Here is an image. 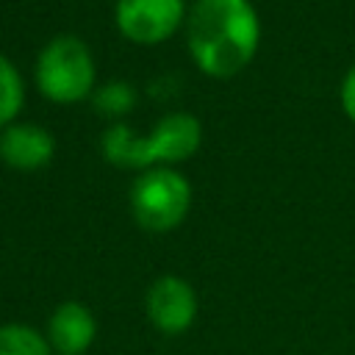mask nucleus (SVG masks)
Returning a JSON list of instances; mask_svg holds the SVG:
<instances>
[{
	"label": "nucleus",
	"mask_w": 355,
	"mask_h": 355,
	"mask_svg": "<svg viewBox=\"0 0 355 355\" xmlns=\"http://www.w3.org/2000/svg\"><path fill=\"white\" fill-rule=\"evenodd\" d=\"M200 122L191 114H169L158 119V125L150 130L147 139L133 136V130L122 122L111 125L103 136V153L111 164L128 166V169H144V166H166L186 161L200 147Z\"/></svg>",
	"instance_id": "obj_2"
},
{
	"label": "nucleus",
	"mask_w": 355,
	"mask_h": 355,
	"mask_svg": "<svg viewBox=\"0 0 355 355\" xmlns=\"http://www.w3.org/2000/svg\"><path fill=\"white\" fill-rule=\"evenodd\" d=\"M97 338V319L94 313L78 302L67 300L61 302L47 322V341L53 352L58 355H83Z\"/></svg>",
	"instance_id": "obj_7"
},
{
	"label": "nucleus",
	"mask_w": 355,
	"mask_h": 355,
	"mask_svg": "<svg viewBox=\"0 0 355 355\" xmlns=\"http://www.w3.org/2000/svg\"><path fill=\"white\" fill-rule=\"evenodd\" d=\"M183 0H116V28L136 44H158L183 22Z\"/></svg>",
	"instance_id": "obj_5"
},
{
	"label": "nucleus",
	"mask_w": 355,
	"mask_h": 355,
	"mask_svg": "<svg viewBox=\"0 0 355 355\" xmlns=\"http://www.w3.org/2000/svg\"><path fill=\"white\" fill-rule=\"evenodd\" d=\"M36 83L53 103H78L94 89V61L78 36H55L39 55Z\"/></svg>",
	"instance_id": "obj_3"
},
{
	"label": "nucleus",
	"mask_w": 355,
	"mask_h": 355,
	"mask_svg": "<svg viewBox=\"0 0 355 355\" xmlns=\"http://www.w3.org/2000/svg\"><path fill=\"white\" fill-rule=\"evenodd\" d=\"M22 78L17 72V67L0 55V130H6L11 125V119L19 114L22 108Z\"/></svg>",
	"instance_id": "obj_10"
},
{
	"label": "nucleus",
	"mask_w": 355,
	"mask_h": 355,
	"mask_svg": "<svg viewBox=\"0 0 355 355\" xmlns=\"http://www.w3.org/2000/svg\"><path fill=\"white\" fill-rule=\"evenodd\" d=\"M261 39L258 14L247 0H197L189 14V53L211 78L241 72Z\"/></svg>",
	"instance_id": "obj_1"
},
{
	"label": "nucleus",
	"mask_w": 355,
	"mask_h": 355,
	"mask_svg": "<svg viewBox=\"0 0 355 355\" xmlns=\"http://www.w3.org/2000/svg\"><path fill=\"white\" fill-rule=\"evenodd\" d=\"M189 205H191V186L180 172L169 166L147 169L133 180L130 208L144 230L166 233L178 227L186 219Z\"/></svg>",
	"instance_id": "obj_4"
},
{
	"label": "nucleus",
	"mask_w": 355,
	"mask_h": 355,
	"mask_svg": "<svg viewBox=\"0 0 355 355\" xmlns=\"http://www.w3.org/2000/svg\"><path fill=\"white\" fill-rule=\"evenodd\" d=\"M0 355H53L47 336L22 322L0 324Z\"/></svg>",
	"instance_id": "obj_9"
},
{
	"label": "nucleus",
	"mask_w": 355,
	"mask_h": 355,
	"mask_svg": "<svg viewBox=\"0 0 355 355\" xmlns=\"http://www.w3.org/2000/svg\"><path fill=\"white\" fill-rule=\"evenodd\" d=\"M144 311L155 330L166 336H178L186 333L197 319V294L183 277L161 275L147 288Z\"/></svg>",
	"instance_id": "obj_6"
},
{
	"label": "nucleus",
	"mask_w": 355,
	"mask_h": 355,
	"mask_svg": "<svg viewBox=\"0 0 355 355\" xmlns=\"http://www.w3.org/2000/svg\"><path fill=\"white\" fill-rule=\"evenodd\" d=\"M133 103H136L133 89L128 83H119V80L105 83V86H100L94 92V108L100 114H105V116H122V114H128L133 108Z\"/></svg>",
	"instance_id": "obj_11"
},
{
	"label": "nucleus",
	"mask_w": 355,
	"mask_h": 355,
	"mask_svg": "<svg viewBox=\"0 0 355 355\" xmlns=\"http://www.w3.org/2000/svg\"><path fill=\"white\" fill-rule=\"evenodd\" d=\"M55 153L53 136L39 125H8L0 133V158L14 169H39Z\"/></svg>",
	"instance_id": "obj_8"
},
{
	"label": "nucleus",
	"mask_w": 355,
	"mask_h": 355,
	"mask_svg": "<svg viewBox=\"0 0 355 355\" xmlns=\"http://www.w3.org/2000/svg\"><path fill=\"white\" fill-rule=\"evenodd\" d=\"M341 105L347 111V116L355 122V64L349 67L344 83H341Z\"/></svg>",
	"instance_id": "obj_12"
}]
</instances>
